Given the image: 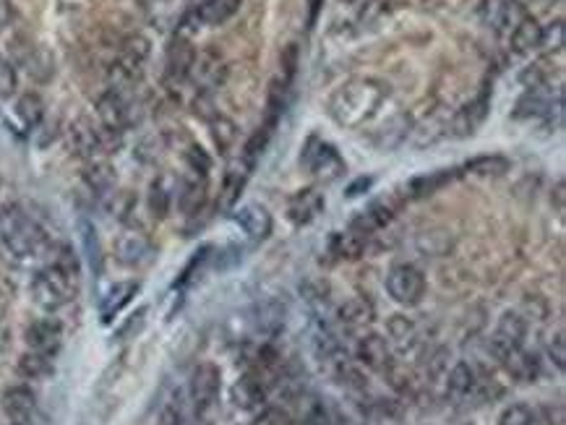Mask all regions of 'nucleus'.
<instances>
[{"mask_svg":"<svg viewBox=\"0 0 566 425\" xmlns=\"http://www.w3.org/2000/svg\"><path fill=\"white\" fill-rule=\"evenodd\" d=\"M389 99V87L378 79H350L339 84L327 99V115L347 131L368 126Z\"/></svg>","mask_w":566,"mask_h":425,"instance_id":"obj_1","label":"nucleus"},{"mask_svg":"<svg viewBox=\"0 0 566 425\" xmlns=\"http://www.w3.org/2000/svg\"><path fill=\"white\" fill-rule=\"evenodd\" d=\"M0 243L16 261H35L48 251V237L43 228L29 220L19 206L0 209Z\"/></svg>","mask_w":566,"mask_h":425,"instance_id":"obj_2","label":"nucleus"},{"mask_svg":"<svg viewBox=\"0 0 566 425\" xmlns=\"http://www.w3.org/2000/svg\"><path fill=\"white\" fill-rule=\"evenodd\" d=\"M76 287H79L76 277H71L68 272H63L55 264H48L32 280V298L43 311H60L63 305H68L74 300Z\"/></svg>","mask_w":566,"mask_h":425,"instance_id":"obj_3","label":"nucleus"},{"mask_svg":"<svg viewBox=\"0 0 566 425\" xmlns=\"http://www.w3.org/2000/svg\"><path fill=\"white\" fill-rule=\"evenodd\" d=\"M149 55H151V42L143 35H134L123 42L120 58L112 66V79H115L112 92H123L126 87H131L142 79Z\"/></svg>","mask_w":566,"mask_h":425,"instance_id":"obj_4","label":"nucleus"},{"mask_svg":"<svg viewBox=\"0 0 566 425\" xmlns=\"http://www.w3.org/2000/svg\"><path fill=\"white\" fill-rule=\"evenodd\" d=\"M220 389H222V374L214 363H201L196 366L193 376H190L189 386V399L193 413L201 418L206 415L214 405H217V397H220Z\"/></svg>","mask_w":566,"mask_h":425,"instance_id":"obj_5","label":"nucleus"},{"mask_svg":"<svg viewBox=\"0 0 566 425\" xmlns=\"http://www.w3.org/2000/svg\"><path fill=\"white\" fill-rule=\"evenodd\" d=\"M386 292L399 305H418L425 295L423 272L413 264H397L386 274Z\"/></svg>","mask_w":566,"mask_h":425,"instance_id":"obj_6","label":"nucleus"},{"mask_svg":"<svg viewBox=\"0 0 566 425\" xmlns=\"http://www.w3.org/2000/svg\"><path fill=\"white\" fill-rule=\"evenodd\" d=\"M303 165L324 183H334L347 173L345 159L339 157V151L331 143L322 142V139H311L306 151H303Z\"/></svg>","mask_w":566,"mask_h":425,"instance_id":"obj_7","label":"nucleus"},{"mask_svg":"<svg viewBox=\"0 0 566 425\" xmlns=\"http://www.w3.org/2000/svg\"><path fill=\"white\" fill-rule=\"evenodd\" d=\"M71 146L79 157H89L95 159L97 154H105L110 149V139H118L120 134H112L102 126H95L89 118H79L71 126Z\"/></svg>","mask_w":566,"mask_h":425,"instance_id":"obj_8","label":"nucleus"},{"mask_svg":"<svg viewBox=\"0 0 566 425\" xmlns=\"http://www.w3.org/2000/svg\"><path fill=\"white\" fill-rule=\"evenodd\" d=\"M524 334H527V321L519 316L517 311H507V313L499 319V327H496L493 336H491V350L504 360V358H509L512 352L522 350Z\"/></svg>","mask_w":566,"mask_h":425,"instance_id":"obj_9","label":"nucleus"},{"mask_svg":"<svg viewBox=\"0 0 566 425\" xmlns=\"http://www.w3.org/2000/svg\"><path fill=\"white\" fill-rule=\"evenodd\" d=\"M97 115H99V126L112 131V134H123L131 126V102L123 97V92H107L97 99Z\"/></svg>","mask_w":566,"mask_h":425,"instance_id":"obj_10","label":"nucleus"},{"mask_svg":"<svg viewBox=\"0 0 566 425\" xmlns=\"http://www.w3.org/2000/svg\"><path fill=\"white\" fill-rule=\"evenodd\" d=\"M236 225L248 236L251 243H264L272 236V214L261 204H245L233 214Z\"/></svg>","mask_w":566,"mask_h":425,"instance_id":"obj_11","label":"nucleus"},{"mask_svg":"<svg viewBox=\"0 0 566 425\" xmlns=\"http://www.w3.org/2000/svg\"><path fill=\"white\" fill-rule=\"evenodd\" d=\"M0 407L11 418V423H27L37 407V394L24 383L8 386L0 397Z\"/></svg>","mask_w":566,"mask_h":425,"instance_id":"obj_12","label":"nucleus"},{"mask_svg":"<svg viewBox=\"0 0 566 425\" xmlns=\"http://www.w3.org/2000/svg\"><path fill=\"white\" fill-rule=\"evenodd\" d=\"M322 212H324V193H319L316 189L298 190L287 204V220L295 228L311 225Z\"/></svg>","mask_w":566,"mask_h":425,"instance_id":"obj_13","label":"nucleus"},{"mask_svg":"<svg viewBox=\"0 0 566 425\" xmlns=\"http://www.w3.org/2000/svg\"><path fill=\"white\" fill-rule=\"evenodd\" d=\"M27 344L29 350L35 352H43V355H58L60 344H63V327L60 321L55 319H40L35 321L29 329H27Z\"/></svg>","mask_w":566,"mask_h":425,"instance_id":"obj_14","label":"nucleus"},{"mask_svg":"<svg viewBox=\"0 0 566 425\" xmlns=\"http://www.w3.org/2000/svg\"><path fill=\"white\" fill-rule=\"evenodd\" d=\"M522 19H524V13L519 11L515 0H485L483 3V21L496 35L512 32Z\"/></svg>","mask_w":566,"mask_h":425,"instance_id":"obj_15","label":"nucleus"},{"mask_svg":"<svg viewBox=\"0 0 566 425\" xmlns=\"http://www.w3.org/2000/svg\"><path fill=\"white\" fill-rule=\"evenodd\" d=\"M115 256L123 267H142L151 259V243L142 233H123L115 243Z\"/></svg>","mask_w":566,"mask_h":425,"instance_id":"obj_16","label":"nucleus"},{"mask_svg":"<svg viewBox=\"0 0 566 425\" xmlns=\"http://www.w3.org/2000/svg\"><path fill=\"white\" fill-rule=\"evenodd\" d=\"M190 76L196 81V87H201V92H209L214 89L217 84H222V76H225V66H222V58L217 52H204V55H196L193 60V68H190Z\"/></svg>","mask_w":566,"mask_h":425,"instance_id":"obj_17","label":"nucleus"},{"mask_svg":"<svg viewBox=\"0 0 566 425\" xmlns=\"http://www.w3.org/2000/svg\"><path fill=\"white\" fill-rule=\"evenodd\" d=\"M193 60H196V50L190 45V40L183 37V35H178L173 40L170 50H167V79H173V81L189 79Z\"/></svg>","mask_w":566,"mask_h":425,"instance_id":"obj_18","label":"nucleus"},{"mask_svg":"<svg viewBox=\"0 0 566 425\" xmlns=\"http://www.w3.org/2000/svg\"><path fill=\"white\" fill-rule=\"evenodd\" d=\"M136 292H139V282H115L110 290H107V295L102 298V303H99V319H102V324H110L134 298H136Z\"/></svg>","mask_w":566,"mask_h":425,"instance_id":"obj_19","label":"nucleus"},{"mask_svg":"<svg viewBox=\"0 0 566 425\" xmlns=\"http://www.w3.org/2000/svg\"><path fill=\"white\" fill-rule=\"evenodd\" d=\"M240 0H204L198 5H190V16L196 19V24H206V27H217L225 24L237 11Z\"/></svg>","mask_w":566,"mask_h":425,"instance_id":"obj_20","label":"nucleus"},{"mask_svg":"<svg viewBox=\"0 0 566 425\" xmlns=\"http://www.w3.org/2000/svg\"><path fill=\"white\" fill-rule=\"evenodd\" d=\"M251 170H253V162L248 157H243V154L228 167L225 183H222V206H233L236 204L240 190L245 189V183L251 178Z\"/></svg>","mask_w":566,"mask_h":425,"instance_id":"obj_21","label":"nucleus"},{"mask_svg":"<svg viewBox=\"0 0 566 425\" xmlns=\"http://www.w3.org/2000/svg\"><path fill=\"white\" fill-rule=\"evenodd\" d=\"M264 399H267V391H264V386H261L259 378L251 376V374L237 378L236 386H233V405H236L237 410L253 413V410H259L264 405Z\"/></svg>","mask_w":566,"mask_h":425,"instance_id":"obj_22","label":"nucleus"},{"mask_svg":"<svg viewBox=\"0 0 566 425\" xmlns=\"http://www.w3.org/2000/svg\"><path fill=\"white\" fill-rule=\"evenodd\" d=\"M358 360L371 368V371H381L389 363V342L378 334H366L358 342Z\"/></svg>","mask_w":566,"mask_h":425,"instance_id":"obj_23","label":"nucleus"},{"mask_svg":"<svg viewBox=\"0 0 566 425\" xmlns=\"http://www.w3.org/2000/svg\"><path fill=\"white\" fill-rule=\"evenodd\" d=\"M509 35H512L509 45H512V50H515L517 55H524V52H532V50L543 48V27H540L535 19H530V16H524Z\"/></svg>","mask_w":566,"mask_h":425,"instance_id":"obj_24","label":"nucleus"},{"mask_svg":"<svg viewBox=\"0 0 566 425\" xmlns=\"http://www.w3.org/2000/svg\"><path fill=\"white\" fill-rule=\"evenodd\" d=\"M178 201H181V212H183L186 217L198 214L201 206H204V201H206V175L189 173V178H186L183 186H181Z\"/></svg>","mask_w":566,"mask_h":425,"instance_id":"obj_25","label":"nucleus"},{"mask_svg":"<svg viewBox=\"0 0 566 425\" xmlns=\"http://www.w3.org/2000/svg\"><path fill=\"white\" fill-rule=\"evenodd\" d=\"M16 371H19V376L27 378V381H43V378L52 376V371H55V358L29 350V352H24V355L19 358Z\"/></svg>","mask_w":566,"mask_h":425,"instance_id":"obj_26","label":"nucleus"},{"mask_svg":"<svg viewBox=\"0 0 566 425\" xmlns=\"http://www.w3.org/2000/svg\"><path fill=\"white\" fill-rule=\"evenodd\" d=\"M554 110V99L548 92H543V87L530 89L527 95L522 97L515 107V118L524 120V118H540V115H551Z\"/></svg>","mask_w":566,"mask_h":425,"instance_id":"obj_27","label":"nucleus"},{"mask_svg":"<svg viewBox=\"0 0 566 425\" xmlns=\"http://www.w3.org/2000/svg\"><path fill=\"white\" fill-rule=\"evenodd\" d=\"M371 319H374V308L363 298H353L339 308V321L347 329H361V327L371 324Z\"/></svg>","mask_w":566,"mask_h":425,"instance_id":"obj_28","label":"nucleus"},{"mask_svg":"<svg viewBox=\"0 0 566 425\" xmlns=\"http://www.w3.org/2000/svg\"><path fill=\"white\" fill-rule=\"evenodd\" d=\"M84 183L95 196H110L115 189V170L107 162H92L84 173Z\"/></svg>","mask_w":566,"mask_h":425,"instance_id":"obj_29","label":"nucleus"},{"mask_svg":"<svg viewBox=\"0 0 566 425\" xmlns=\"http://www.w3.org/2000/svg\"><path fill=\"white\" fill-rule=\"evenodd\" d=\"M483 118H485V99H477V102L468 104V107L460 110V112L454 115V120H452L454 136H470V134H475V128L483 123Z\"/></svg>","mask_w":566,"mask_h":425,"instance_id":"obj_30","label":"nucleus"},{"mask_svg":"<svg viewBox=\"0 0 566 425\" xmlns=\"http://www.w3.org/2000/svg\"><path fill=\"white\" fill-rule=\"evenodd\" d=\"M392 222V212L384 206V204H374L371 209H366V212H361V217L350 225L355 233H361V236H374L376 230L381 228H386Z\"/></svg>","mask_w":566,"mask_h":425,"instance_id":"obj_31","label":"nucleus"},{"mask_svg":"<svg viewBox=\"0 0 566 425\" xmlns=\"http://www.w3.org/2000/svg\"><path fill=\"white\" fill-rule=\"evenodd\" d=\"M366 240H368V237L361 236V233H355V230L350 228L347 233H339V236L331 237V251H334V256H337V259H347V261H353V259H358V256L363 253Z\"/></svg>","mask_w":566,"mask_h":425,"instance_id":"obj_32","label":"nucleus"},{"mask_svg":"<svg viewBox=\"0 0 566 425\" xmlns=\"http://www.w3.org/2000/svg\"><path fill=\"white\" fill-rule=\"evenodd\" d=\"M16 115L24 128H37L45 118V102L37 95H24L16 102Z\"/></svg>","mask_w":566,"mask_h":425,"instance_id":"obj_33","label":"nucleus"},{"mask_svg":"<svg viewBox=\"0 0 566 425\" xmlns=\"http://www.w3.org/2000/svg\"><path fill=\"white\" fill-rule=\"evenodd\" d=\"M472 386H475V374H472V368L465 360H460V363L452 368L449 378H446V391H449L454 399H460V397L470 394Z\"/></svg>","mask_w":566,"mask_h":425,"instance_id":"obj_34","label":"nucleus"},{"mask_svg":"<svg viewBox=\"0 0 566 425\" xmlns=\"http://www.w3.org/2000/svg\"><path fill=\"white\" fill-rule=\"evenodd\" d=\"M465 170L477 178H491V175H504L509 170V159L493 154V157H475L465 165Z\"/></svg>","mask_w":566,"mask_h":425,"instance_id":"obj_35","label":"nucleus"},{"mask_svg":"<svg viewBox=\"0 0 566 425\" xmlns=\"http://www.w3.org/2000/svg\"><path fill=\"white\" fill-rule=\"evenodd\" d=\"M504 363H507V368H509V374L517 378V381H532V378L538 376V360H535V355H527V352H512L509 358H504Z\"/></svg>","mask_w":566,"mask_h":425,"instance_id":"obj_36","label":"nucleus"},{"mask_svg":"<svg viewBox=\"0 0 566 425\" xmlns=\"http://www.w3.org/2000/svg\"><path fill=\"white\" fill-rule=\"evenodd\" d=\"M452 170H438V173H428V175H421L410 183V193L413 196H430L438 189H444L449 181H452Z\"/></svg>","mask_w":566,"mask_h":425,"instance_id":"obj_37","label":"nucleus"},{"mask_svg":"<svg viewBox=\"0 0 566 425\" xmlns=\"http://www.w3.org/2000/svg\"><path fill=\"white\" fill-rule=\"evenodd\" d=\"M551 66V60H546V58H540V60H535L532 66H527L524 71H522V84L527 87V89H538V87H546L548 84V79L554 76V68H548Z\"/></svg>","mask_w":566,"mask_h":425,"instance_id":"obj_38","label":"nucleus"},{"mask_svg":"<svg viewBox=\"0 0 566 425\" xmlns=\"http://www.w3.org/2000/svg\"><path fill=\"white\" fill-rule=\"evenodd\" d=\"M157 425H189V415H186V405L181 397H173L170 402L162 405Z\"/></svg>","mask_w":566,"mask_h":425,"instance_id":"obj_39","label":"nucleus"},{"mask_svg":"<svg viewBox=\"0 0 566 425\" xmlns=\"http://www.w3.org/2000/svg\"><path fill=\"white\" fill-rule=\"evenodd\" d=\"M149 209L157 220L167 217V212H170V190L165 189L162 181H154L149 189Z\"/></svg>","mask_w":566,"mask_h":425,"instance_id":"obj_40","label":"nucleus"},{"mask_svg":"<svg viewBox=\"0 0 566 425\" xmlns=\"http://www.w3.org/2000/svg\"><path fill=\"white\" fill-rule=\"evenodd\" d=\"M389 336H392L399 347H405V344H413V342H415L418 331H415V324H413L410 319L394 316V319L389 321Z\"/></svg>","mask_w":566,"mask_h":425,"instance_id":"obj_41","label":"nucleus"},{"mask_svg":"<svg viewBox=\"0 0 566 425\" xmlns=\"http://www.w3.org/2000/svg\"><path fill=\"white\" fill-rule=\"evenodd\" d=\"M212 139H214L220 151L230 149L233 142H236V126H233L228 118H217V120L212 123Z\"/></svg>","mask_w":566,"mask_h":425,"instance_id":"obj_42","label":"nucleus"},{"mask_svg":"<svg viewBox=\"0 0 566 425\" xmlns=\"http://www.w3.org/2000/svg\"><path fill=\"white\" fill-rule=\"evenodd\" d=\"M19 89V76H16V68L0 58V99H11Z\"/></svg>","mask_w":566,"mask_h":425,"instance_id":"obj_43","label":"nucleus"},{"mask_svg":"<svg viewBox=\"0 0 566 425\" xmlns=\"http://www.w3.org/2000/svg\"><path fill=\"white\" fill-rule=\"evenodd\" d=\"M530 421H532V410L527 405H509L499 415V425H530Z\"/></svg>","mask_w":566,"mask_h":425,"instance_id":"obj_44","label":"nucleus"},{"mask_svg":"<svg viewBox=\"0 0 566 425\" xmlns=\"http://www.w3.org/2000/svg\"><path fill=\"white\" fill-rule=\"evenodd\" d=\"M143 321H146V308H139V311H136V313H131V316H128V321L118 329L115 339H118V342H128V339H134V336L143 329Z\"/></svg>","mask_w":566,"mask_h":425,"instance_id":"obj_45","label":"nucleus"},{"mask_svg":"<svg viewBox=\"0 0 566 425\" xmlns=\"http://www.w3.org/2000/svg\"><path fill=\"white\" fill-rule=\"evenodd\" d=\"M186 159H189L190 173H198V175H206L209 167H212V159H209V154L201 146H190Z\"/></svg>","mask_w":566,"mask_h":425,"instance_id":"obj_46","label":"nucleus"},{"mask_svg":"<svg viewBox=\"0 0 566 425\" xmlns=\"http://www.w3.org/2000/svg\"><path fill=\"white\" fill-rule=\"evenodd\" d=\"M84 243H87V253H89V261L99 272V264H102V251H99V240H97V233L92 225H84Z\"/></svg>","mask_w":566,"mask_h":425,"instance_id":"obj_47","label":"nucleus"},{"mask_svg":"<svg viewBox=\"0 0 566 425\" xmlns=\"http://www.w3.org/2000/svg\"><path fill=\"white\" fill-rule=\"evenodd\" d=\"M374 0H337V11H347L350 16H361Z\"/></svg>","mask_w":566,"mask_h":425,"instance_id":"obj_48","label":"nucleus"},{"mask_svg":"<svg viewBox=\"0 0 566 425\" xmlns=\"http://www.w3.org/2000/svg\"><path fill=\"white\" fill-rule=\"evenodd\" d=\"M548 352H551V360H556V368L559 371H564V334H556V339L551 342V347H548Z\"/></svg>","mask_w":566,"mask_h":425,"instance_id":"obj_49","label":"nucleus"},{"mask_svg":"<svg viewBox=\"0 0 566 425\" xmlns=\"http://www.w3.org/2000/svg\"><path fill=\"white\" fill-rule=\"evenodd\" d=\"M530 425H554L551 423V418H548V413L546 410H532V421Z\"/></svg>","mask_w":566,"mask_h":425,"instance_id":"obj_50","label":"nucleus"},{"mask_svg":"<svg viewBox=\"0 0 566 425\" xmlns=\"http://www.w3.org/2000/svg\"><path fill=\"white\" fill-rule=\"evenodd\" d=\"M368 186H371V181H368V178H361L358 183H353V186L347 189V196H358V190L368 189Z\"/></svg>","mask_w":566,"mask_h":425,"instance_id":"obj_51","label":"nucleus"},{"mask_svg":"<svg viewBox=\"0 0 566 425\" xmlns=\"http://www.w3.org/2000/svg\"><path fill=\"white\" fill-rule=\"evenodd\" d=\"M198 3H204V0H190V5H198Z\"/></svg>","mask_w":566,"mask_h":425,"instance_id":"obj_52","label":"nucleus"},{"mask_svg":"<svg viewBox=\"0 0 566 425\" xmlns=\"http://www.w3.org/2000/svg\"><path fill=\"white\" fill-rule=\"evenodd\" d=\"M11 425H27V423H11Z\"/></svg>","mask_w":566,"mask_h":425,"instance_id":"obj_53","label":"nucleus"}]
</instances>
